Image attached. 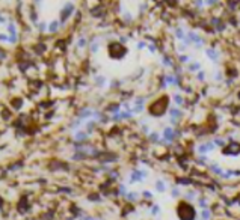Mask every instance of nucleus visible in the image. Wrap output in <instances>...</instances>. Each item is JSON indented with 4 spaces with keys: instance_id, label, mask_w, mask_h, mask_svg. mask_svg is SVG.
I'll return each instance as SVG.
<instances>
[{
    "instance_id": "7ed1b4c3",
    "label": "nucleus",
    "mask_w": 240,
    "mask_h": 220,
    "mask_svg": "<svg viewBox=\"0 0 240 220\" xmlns=\"http://www.w3.org/2000/svg\"><path fill=\"white\" fill-rule=\"evenodd\" d=\"M168 106H169V98L168 95H162L156 98L154 101L148 106V113L151 115V116H156V118H160L163 116L165 113H166L168 110Z\"/></svg>"
},
{
    "instance_id": "6e6552de",
    "label": "nucleus",
    "mask_w": 240,
    "mask_h": 220,
    "mask_svg": "<svg viewBox=\"0 0 240 220\" xmlns=\"http://www.w3.org/2000/svg\"><path fill=\"white\" fill-rule=\"evenodd\" d=\"M166 86H174V87H180V76L172 72V74H165L163 76V87Z\"/></svg>"
},
{
    "instance_id": "9d476101",
    "label": "nucleus",
    "mask_w": 240,
    "mask_h": 220,
    "mask_svg": "<svg viewBox=\"0 0 240 220\" xmlns=\"http://www.w3.org/2000/svg\"><path fill=\"white\" fill-rule=\"evenodd\" d=\"M183 112H181V109H178V106L177 107H171L169 109V122H171V125L172 127H175V125L178 124V121L181 118H183Z\"/></svg>"
},
{
    "instance_id": "79ce46f5",
    "label": "nucleus",
    "mask_w": 240,
    "mask_h": 220,
    "mask_svg": "<svg viewBox=\"0 0 240 220\" xmlns=\"http://www.w3.org/2000/svg\"><path fill=\"white\" fill-rule=\"evenodd\" d=\"M83 220H97V219H92V217H85Z\"/></svg>"
},
{
    "instance_id": "e433bc0d",
    "label": "nucleus",
    "mask_w": 240,
    "mask_h": 220,
    "mask_svg": "<svg viewBox=\"0 0 240 220\" xmlns=\"http://www.w3.org/2000/svg\"><path fill=\"white\" fill-rule=\"evenodd\" d=\"M171 196H172V197H178V196H180V190H178L177 187L171 190Z\"/></svg>"
},
{
    "instance_id": "c85d7f7f",
    "label": "nucleus",
    "mask_w": 240,
    "mask_h": 220,
    "mask_svg": "<svg viewBox=\"0 0 240 220\" xmlns=\"http://www.w3.org/2000/svg\"><path fill=\"white\" fill-rule=\"evenodd\" d=\"M147 45H148L147 41L141 39V41H137V42H136V50H145V48H147Z\"/></svg>"
},
{
    "instance_id": "f3484780",
    "label": "nucleus",
    "mask_w": 240,
    "mask_h": 220,
    "mask_svg": "<svg viewBox=\"0 0 240 220\" xmlns=\"http://www.w3.org/2000/svg\"><path fill=\"white\" fill-rule=\"evenodd\" d=\"M209 169H210V172L211 174H215V175H217V176H221L222 174H223V169L217 164V163H211L210 166H209Z\"/></svg>"
},
{
    "instance_id": "b1692460",
    "label": "nucleus",
    "mask_w": 240,
    "mask_h": 220,
    "mask_svg": "<svg viewBox=\"0 0 240 220\" xmlns=\"http://www.w3.org/2000/svg\"><path fill=\"white\" fill-rule=\"evenodd\" d=\"M195 76H196V80H198L199 83H204V82L207 80V77H205L207 74H205V71H204V70L198 71V72H196V74H195Z\"/></svg>"
},
{
    "instance_id": "dca6fc26",
    "label": "nucleus",
    "mask_w": 240,
    "mask_h": 220,
    "mask_svg": "<svg viewBox=\"0 0 240 220\" xmlns=\"http://www.w3.org/2000/svg\"><path fill=\"white\" fill-rule=\"evenodd\" d=\"M88 137H89V133H86V131H82V130H76L74 131V139L77 142H85Z\"/></svg>"
},
{
    "instance_id": "2eb2a0df",
    "label": "nucleus",
    "mask_w": 240,
    "mask_h": 220,
    "mask_svg": "<svg viewBox=\"0 0 240 220\" xmlns=\"http://www.w3.org/2000/svg\"><path fill=\"white\" fill-rule=\"evenodd\" d=\"M160 62H162V65H163L165 68H174V66H175L172 57H171L169 54H166V53H163L162 56H160Z\"/></svg>"
},
{
    "instance_id": "aec40b11",
    "label": "nucleus",
    "mask_w": 240,
    "mask_h": 220,
    "mask_svg": "<svg viewBox=\"0 0 240 220\" xmlns=\"http://www.w3.org/2000/svg\"><path fill=\"white\" fill-rule=\"evenodd\" d=\"M139 197H141V195L137 192H129L125 195V199H127V201H130V202H136Z\"/></svg>"
},
{
    "instance_id": "20e7f679",
    "label": "nucleus",
    "mask_w": 240,
    "mask_h": 220,
    "mask_svg": "<svg viewBox=\"0 0 240 220\" xmlns=\"http://www.w3.org/2000/svg\"><path fill=\"white\" fill-rule=\"evenodd\" d=\"M177 214H178L180 220H195L196 219V211L189 202H180L177 207Z\"/></svg>"
},
{
    "instance_id": "ea45409f",
    "label": "nucleus",
    "mask_w": 240,
    "mask_h": 220,
    "mask_svg": "<svg viewBox=\"0 0 240 220\" xmlns=\"http://www.w3.org/2000/svg\"><path fill=\"white\" fill-rule=\"evenodd\" d=\"M178 182H180L181 186H190V184H192L190 180H181V181H178Z\"/></svg>"
},
{
    "instance_id": "9b49d317",
    "label": "nucleus",
    "mask_w": 240,
    "mask_h": 220,
    "mask_svg": "<svg viewBox=\"0 0 240 220\" xmlns=\"http://www.w3.org/2000/svg\"><path fill=\"white\" fill-rule=\"evenodd\" d=\"M204 54H205V57L209 60H211V62H215V64H217V62L221 60V51L219 50H216L215 47H207V48H204Z\"/></svg>"
},
{
    "instance_id": "2f4dec72",
    "label": "nucleus",
    "mask_w": 240,
    "mask_h": 220,
    "mask_svg": "<svg viewBox=\"0 0 240 220\" xmlns=\"http://www.w3.org/2000/svg\"><path fill=\"white\" fill-rule=\"evenodd\" d=\"M204 2H205V6L213 8V6H216V5L219 3V0H204Z\"/></svg>"
},
{
    "instance_id": "412c9836",
    "label": "nucleus",
    "mask_w": 240,
    "mask_h": 220,
    "mask_svg": "<svg viewBox=\"0 0 240 220\" xmlns=\"http://www.w3.org/2000/svg\"><path fill=\"white\" fill-rule=\"evenodd\" d=\"M121 15H122V20H124V23H125V24H131L133 21H135V18L131 17V14H130L129 11H122V14H121Z\"/></svg>"
},
{
    "instance_id": "5701e85b",
    "label": "nucleus",
    "mask_w": 240,
    "mask_h": 220,
    "mask_svg": "<svg viewBox=\"0 0 240 220\" xmlns=\"http://www.w3.org/2000/svg\"><path fill=\"white\" fill-rule=\"evenodd\" d=\"M154 186H156V190H157L159 193H163L165 190H166V184H165V181H163V180H157Z\"/></svg>"
},
{
    "instance_id": "a878e982",
    "label": "nucleus",
    "mask_w": 240,
    "mask_h": 220,
    "mask_svg": "<svg viewBox=\"0 0 240 220\" xmlns=\"http://www.w3.org/2000/svg\"><path fill=\"white\" fill-rule=\"evenodd\" d=\"M201 217H202V220H210V217H211V211H210L209 208H202Z\"/></svg>"
},
{
    "instance_id": "473e14b6",
    "label": "nucleus",
    "mask_w": 240,
    "mask_h": 220,
    "mask_svg": "<svg viewBox=\"0 0 240 220\" xmlns=\"http://www.w3.org/2000/svg\"><path fill=\"white\" fill-rule=\"evenodd\" d=\"M213 78H215L216 82H222V80H223L222 71H216V72H215V77H213Z\"/></svg>"
},
{
    "instance_id": "f704fd0d",
    "label": "nucleus",
    "mask_w": 240,
    "mask_h": 220,
    "mask_svg": "<svg viewBox=\"0 0 240 220\" xmlns=\"http://www.w3.org/2000/svg\"><path fill=\"white\" fill-rule=\"evenodd\" d=\"M118 41L121 44H125L127 45V42H129V36H124V35H119L118 36Z\"/></svg>"
},
{
    "instance_id": "58836bf2",
    "label": "nucleus",
    "mask_w": 240,
    "mask_h": 220,
    "mask_svg": "<svg viewBox=\"0 0 240 220\" xmlns=\"http://www.w3.org/2000/svg\"><path fill=\"white\" fill-rule=\"evenodd\" d=\"M147 8H148V5L142 2V3L139 5V12H143V11H147Z\"/></svg>"
},
{
    "instance_id": "393cba45",
    "label": "nucleus",
    "mask_w": 240,
    "mask_h": 220,
    "mask_svg": "<svg viewBox=\"0 0 240 220\" xmlns=\"http://www.w3.org/2000/svg\"><path fill=\"white\" fill-rule=\"evenodd\" d=\"M213 142H215L216 146H219V148H225V146H227V140L222 139V137H215V139H213Z\"/></svg>"
},
{
    "instance_id": "423d86ee",
    "label": "nucleus",
    "mask_w": 240,
    "mask_h": 220,
    "mask_svg": "<svg viewBox=\"0 0 240 220\" xmlns=\"http://www.w3.org/2000/svg\"><path fill=\"white\" fill-rule=\"evenodd\" d=\"M187 36L190 38L192 47H193L195 50H202L205 47V39L202 38L198 32H195V30H187Z\"/></svg>"
},
{
    "instance_id": "4be33fe9",
    "label": "nucleus",
    "mask_w": 240,
    "mask_h": 220,
    "mask_svg": "<svg viewBox=\"0 0 240 220\" xmlns=\"http://www.w3.org/2000/svg\"><path fill=\"white\" fill-rule=\"evenodd\" d=\"M172 99H174V104H175V106H178V107L184 104V98H183V95H180V93H174Z\"/></svg>"
},
{
    "instance_id": "c9c22d12",
    "label": "nucleus",
    "mask_w": 240,
    "mask_h": 220,
    "mask_svg": "<svg viewBox=\"0 0 240 220\" xmlns=\"http://www.w3.org/2000/svg\"><path fill=\"white\" fill-rule=\"evenodd\" d=\"M159 213H160V207H159V205H153V208H151V214H153V216H157Z\"/></svg>"
},
{
    "instance_id": "0eeeda50",
    "label": "nucleus",
    "mask_w": 240,
    "mask_h": 220,
    "mask_svg": "<svg viewBox=\"0 0 240 220\" xmlns=\"http://www.w3.org/2000/svg\"><path fill=\"white\" fill-rule=\"evenodd\" d=\"M148 172L145 169H133L130 172V184H135V182H142L143 180L148 178Z\"/></svg>"
},
{
    "instance_id": "4468645a",
    "label": "nucleus",
    "mask_w": 240,
    "mask_h": 220,
    "mask_svg": "<svg viewBox=\"0 0 240 220\" xmlns=\"http://www.w3.org/2000/svg\"><path fill=\"white\" fill-rule=\"evenodd\" d=\"M107 77L106 76H103V74H97V76H94V83H95V86L97 87H106V85H107Z\"/></svg>"
},
{
    "instance_id": "1a4fd4ad",
    "label": "nucleus",
    "mask_w": 240,
    "mask_h": 220,
    "mask_svg": "<svg viewBox=\"0 0 240 220\" xmlns=\"http://www.w3.org/2000/svg\"><path fill=\"white\" fill-rule=\"evenodd\" d=\"M216 148L217 146L215 145V142H213V140H209V142L199 143L198 146H196V152H198L199 155H207L209 152H211V151H215Z\"/></svg>"
},
{
    "instance_id": "ddd939ff",
    "label": "nucleus",
    "mask_w": 240,
    "mask_h": 220,
    "mask_svg": "<svg viewBox=\"0 0 240 220\" xmlns=\"http://www.w3.org/2000/svg\"><path fill=\"white\" fill-rule=\"evenodd\" d=\"M186 35H187V30L184 27H181V26H175L174 27V38L177 41H183L186 38Z\"/></svg>"
},
{
    "instance_id": "a19ab883",
    "label": "nucleus",
    "mask_w": 240,
    "mask_h": 220,
    "mask_svg": "<svg viewBox=\"0 0 240 220\" xmlns=\"http://www.w3.org/2000/svg\"><path fill=\"white\" fill-rule=\"evenodd\" d=\"M193 197H195V192H189L187 193V201H192Z\"/></svg>"
},
{
    "instance_id": "bb28decb",
    "label": "nucleus",
    "mask_w": 240,
    "mask_h": 220,
    "mask_svg": "<svg viewBox=\"0 0 240 220\" xmlns=\"http://www.w3.org/2000/svg\"><path fill=\"white\" fill-rule=\"evenodd\" d=\"M187 48H189V47L186 45L184 42H181V41H180V44L177 45V53H178V54H181V53H186V51H187Z\"/></svg>"
},
{
    "instance_id": "cd10ccee",
    "label": "nucleus",
    "mask_w": 240,
    "mask_h": 220,
    "mask_svg": "<svg viewBox=\"0 0 240 220\" xmlns=\"http://www.w3.org/2000/svg\"><path fill=\"white\" fill-rule=\"evenodd\" d=\"M192 3H193V6L198 9V11H201V9L205 6V2H204V0H193Z\"/></svg>"
},
{
    "instance_id": "4c0bfd02",
    "label": "nucleus",
    "mask_w": 240,
    "mask_h": 220,
    "mask_svg": "<svg viewBox=\"0 0 240 220\" xmlns=\"http://www.w3.org/2000/svg\"><path fill=\"white\" fill-rule=\"evenodd\" d=\"M141 128H142V133H145V134H150V133H151V131H150V127H148L147 124H142Z\"/></svg>"
},
{
    "instance_id": "7c9ffc66",
    "label": "nucleus",
    "mask_w": 240,
    "mask_h": 220,
    "mask_svg": "<svg viewBox=\"0 0 240 220\" xmlns=\"http://www.w3.org/2000/svg\"><path fill=\"white\" fill-rule=\"evenodd\" d=\"M198 205L201 208H209V205H207V199L205 197H199L198 199Z\"/></svg>"
},
{
    "instance_id": "f03ea898",
    "label": "nucleus",
    "mask_w": 240,
    "mask_h": 220,
    "mask_svg": "<svg viewBox=\"0 0 240 220\" xmlns=\"http://www.w3.org/2000/svg\"><path fill=\"white\" fill-rule=\"evenodd\" d=\"M106 51H107V57L110 60H122L129 53V48L125 47V44H121L118 38H116V39L107 41Z\"/></svg>"
},
{
    "instance_id": "39448f33",
    "label": "nucleus",
    "mask_w": 240,
    "mask_h": 220,
    "mask_svg": "<svg viewBox=\"0 0 240 220\" xmlns=\"http://www.w3.org/2000/svg\"><path fill=\"white\" fill-rule=\"evenodd\" d=\"M178 131L177 130H175L172 125H171V127H165L163 128V133H162V139H160V145H171V143H174V140L178 137Z\"/></svg>"
},
{
    "instance_id": "f8f14e48",
    "label": "nucleus",
    "mask_w": 240,
    "mask_h": 220,
    "mask_svg": "<svg viewBox=\"0 0 240 220\" xmlns=\"http://www.w3.org/2000/svg\"><path fill=\"white\" fill-rule=\"evenodd\" d=\"M184 68H186V71H187V72L196 74L198 71H201V70H202V64H201L199 60H190L187 65H184Z\"/></svg>"
},
{
    "instance_id": "a211bd4d",
    "label": "nucleus",
    "mask_w": 240,
    "mask_h": 220,
    "mask_svg": "<svg viewBox=\"0 0 240 220\" xmlns=\"http://www.w3.org/2000/svg\"><path fill=\"white\" fill-rule=\"evenodd\" d=\"M190 60H192V59H190V56H189L187 53H181V54H178V62H180V65H187Z\"/></svg>"
},
{
    "instance_id": "72a5a7b5",
    "label": "nucleus",
    "mask_w": 240,
    "mask_h": 220,
    "mask_svg": "<svg viewBox=\"0 0 240 220\" xmlns=\"http://www.w3.org/2000/svg\"><path fill=\"white\" fill-rule=\"evenodd\" d=\"M142 197L143 199H153V193L150 190H143L142 192Z\"/></svg>"
},
{
    "instance_id": "c756f323",
    "label": "nucleus",
    "mask_w": 240,
    "mask_h": 220,
    "mask_svg": "<svg viewBox=\"0 0 240 220\" xmlns=\"http://www.w3.org/2000/svg\"><path fill=\"white\" fill-rule=\"evenodd\" d=\"M147 50L150 51L151 54H154V53H156V51H157V47H156V44H154V42H148V45H147Z\"/></svg>"
},
{
    "instance_id": "6ab92c4d",
    "label": "nucleus",
    "mask_w": 240,
    "mask_h": 220,
    "mask_svg": "<svg viewBox=\"0 0 240 220\" xmlns=\"http://www.w3.org/2000/svg\"><path fill=\"white\" fill-rule=\"evenodd\" d=\"M160 139H162V137H160V134L157 131H151L150 134H148V140H150L151 143H159Z\"/></svg>"
},
{
    "instance_id": "f257e3e1",
    "label": "nucleus",
    "mask_w": 240,
    "mask_h": 220,
    "mask_svg": "<svg viewBox=\"0 0 240 220\" xmlns=\"http://www.w3.org/2000/svg\"><path fill=\"white\" fill-rule=\"evenodd\" d=\"M20 32L15 20L9 14L0 11V47L14 48L18 44Z\"/></svg>"
}]
</instances>
